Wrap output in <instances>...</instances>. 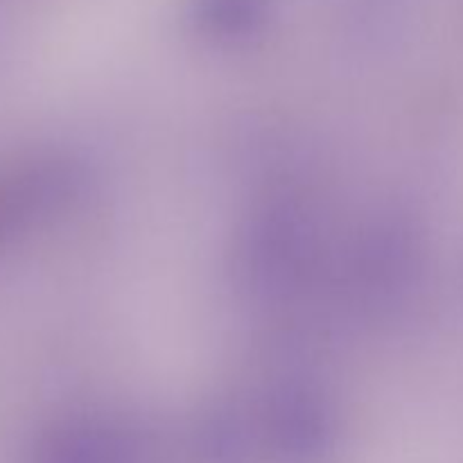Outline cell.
I'll list each match as a JSON object with an SVG mask.
<instances>
[{
    "mask_svg": "<svg viewBox=\"0 0 463 463\" xmlns=\"http://www.w3.org/2000/svg\"><path fill=\"white\" fill-rule=\"evenodd\" d=\"M75 167L54 158L0 170V244L57 213L77 188Z\"/></svg>",
    "mask_w": 463,
    "mask_h": 463,
    "instance_id": "6da1fadb",
    "label": "cell"
},
{
    "mask_svg": "<svg viewBox=\"0 0 463 463\" xmlns=\"http://www.w3.org/2000/svg\"><path fill=\"white\" fill-rule=\"evenodd\" d=\"M125 430L111 423L81 420L54 430L43 441L39 463H116L129 455Z\"/></svg>",
    "mask_w": 463,
    "mask_h": 463,
    "instance_id": "7a4b0ae2",
    "label": "cell"
}]
</instances>
